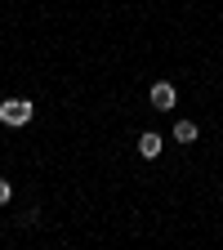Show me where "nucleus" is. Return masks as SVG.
Wrapping results in <instances>:
<instances>
[{"label": "nucleus", "mask_w": 223, "mask_h": 250, "mask_svg": "<svg viewBox=\"0 0 223 250\" xmlns=\"http://www.w3.org/2000/svg\"><path fill=\"white\" fill-rule=\"evenodd\" d=\"M31 116H36V103L31 99H5L0 103V125H9V130H22Z\"/></svg>", "instance_id": "1"}, {"label": "nucleus", "mask_w": 223, "mask_h": 250, "mask_svg": "<svg viewBox=\"0 0 223 250\" xmlns=\"http://www.w3.org/2000/svg\"><path fill=\"white\" fill-rule=\"evenodd\" d=\"M147 99H152V107H156V112H170V107L179 103V94H174V85H170V81H156Z\"/></svg>", "instance_id": "2"}, {"label": "nucleus", "mask_w": 223, "mask_h": 250, "mask_svg": "<svg viewBox=\"0 0 223 250\" xmlns=\"http://www.w3.org/2000/svg\"><path fill=\"white\" fill-rule=\"evenodd\" d=\"M139 152H143V161H156V156H161V152H165V139L147 130V134L139 139Z\"/></svg>", "instance_id": "3"}, {"label": "nucleus", "mask_w": 223, "mask_h": 250, "mask_svg": "<svg viewBox=\"0 0 223 250\" xmlns=\"http://www.w3.org/2000/svg\"><path fill=\"white\" fill-rule=\"evenodd\" d=\"M197 134H201L197 121H174V139H179V143H197Z\"/></svg>", "instance_id": "4"}, {"label": "nucleus", "mask_w": 223, "mask_h": 250, "mask_svg": "<svg viewBox=\"0 0 223 250\" xmlns=\"http://www.w3.org/2000/svg\"><path fill=\"white\" fill-rule=\"evenodd\" d=\"M9 197H14V188H9V183H5V179H0V206H5V201H9Z\"/></svg>", "instance_id": "5"}]
</instances>
